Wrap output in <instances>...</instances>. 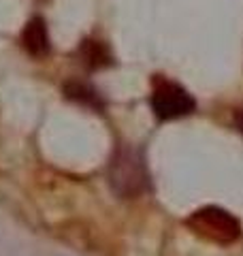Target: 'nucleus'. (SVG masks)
Returning a JSON list of instances; mask_svg holds the SVG:
<instances>
[{
	"mask_svg": "<svg viewBox=\"0 0 243 256\" xmlns=\"http://www.w3.org/2000/svg\"><path fill=\"white\" fill-rule=\"evenodd\" d=\"M22 45L30 56H45L50 52V32L43 18H32L22 30Z\"/></svg>",
	"mask_w": 243,
	"mask_h": 256,
	"instance_id": "nucleus-4",
	"label": "nucleus"
},
{
	"mask_svg": "<svg viewBox=\"0 0 243 256\" xmlns=\"http://www.w3.org/2000/svg\"><path fill=\"white\" fill-rule=\"evenodd\" d=\"M232 120H234V126H237V130L243 134V109H239V111H234V116H232Z\"/></svg>",
	"mask_w": 243,
	"mask_h": 256,
	"instance_id": "nucleus-7",
	"label": "nucleus"
},
{
	"mask_svg": "<svg viewBox=\"0 0 243 256\" xmlns=\"http://www.w3.org/2000/svg\"><path fill=\"white\" fill-rule=\"evenodd\" d=\"M64 94H66L68 100H75V102H79V105H86V107H92V109H102L100 96L96 94L94 88H90L88 84L68 82L66 86H64Z\"/></svg>",
	"mask_w": 243,
	"mask_h": 256,
	"instance_id": "nucleus-5",
	"label": "nucleus"
},
{
	"mask_svg": "<svg viewBox=\"0 0 243 256\" xmlns=\"http://www.w3.org/2000/svg\"><path fill=\"white\" fill-rule=\"evenodd\" d=\"M109 186L120 198H134L150 186L143 154L132 146H120L109 162Z\"/></svg>",
	"mask_w": 243,
	"mask_h": 256,
	"instance_id": "nucleus-1",
	"label": "nucleus"
},
{
	"mask_svg": "<svg viewBox=\"0 0 243 256\" xmlns=\"http://www.w3.org/2000/svg\"><path fill=\"white\" fill-rule=\"evenodd\" d=\"M81 56H84L88 66H92V68H100V66L111 64L109 50L98 41H86L84 45H81Z\"/></svg>",
	"mask_w": 243,
	"mask_h": 256,
	"instance_id": "nucleus-6",
	"label": "nucleus"
},
{
	"mask_svg": "<svg viewBox=\"0 0 243 256\" xmlns=\"http://www.w3.org/2000/svg\"><path fill=\"white\" fill-rule=\"evenodd\" d=\"M152 109L160 120H177L190 116L196 109V100L180 84L164 82L152 94Z\"/></svg>",
	"mask_w": 243,
	"mask_h": 256,
	"instance_id": "nucleus-3",
	"label": "nucleus"
},
{
	"mask_svg": "<svg viewBox=\"0 0 243 256\" xmlns=\"http://www.w3.org/2000/svg\"><path fill=\"white\" fill-rule=\"evenodd\" d=\"M188 226L196 235L214 244H234L241 237V222L230 212L218 205H207L196 210L188 218Z\"/></svg>",
	"mask_w": 243,
	"mask_h": 256,
	"instance_id": "nucleus-2",
	"label": "nucleus"
}]
</instances>
